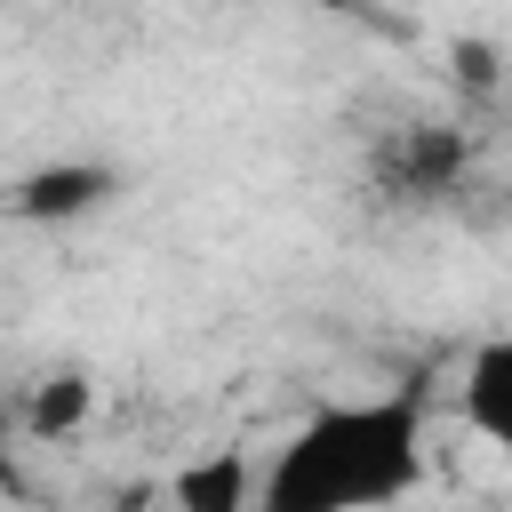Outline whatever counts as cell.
<instances>
[{"label":"cell","instance_id":"5","mask_svg":"<svg viewBox=\"0 0 512 512\" xmlns=\"http://www.w3.org/2000/svg\"><path fill=\"white\" fill-rule=\"evenodd\" d=\"M176 504H184V512H248V504H256V480H248L240 448H216L208 464H192V472L176 480Z\"/></svg>","mask_w":512,"mask_h":512},{"label":"cell","instance_id":"4","mask_svg":"<svg viewBox=\"0 0 512 512\" xmlns=\"http://www.w3.org/2000/svg\"><path fill=\"white\" fill-rule=\"evenodd\" d=\"M456 408L464 424L512 456V336H488L472 360H464V384H456Z\"/></svg>","mask_w":512,"mask_h":512},{"label":"cell","instance_id":"1","mask_svg":"<svg viewBox=\"0 0 512 512\" xmlns=\"http://www.w3.org/2000/svg\"><path fill=\"white\" fill-rule=\"evenodd\" d=\"M424 480V384L312 408L264 464L256 512H368Z\"/></svg>","mask_w":512,"mask_h":512},{"label":"cell","instance_id":"3","mask_svg":"<svg viewBox=\"0 0 512 512\" xmlns=\"http://www.w3.org/2000/svg\"><path fill=\"white\" fill-rule=\"evenodd\" d=\"M112 200H120V168L112 160H40L8 192L16 224H80V216H96Z\"/></svg>","mask_w":512,"mask_h":512},{"label":"cell","instance_id":"2","mask_svg":"<svg viewBox=\"0 0 512 512\" xmlns=\"http://www.w3.org/2000/svg\"><path fill=\"white\" fill-rule=\"evenodd\" d=\"M472 176V144L448 128V120H400L368 144V192L392 208V216H432L464 192Z\"/></svg>","mask_w":512,"mask_h":512},{"label":"cell","instance_id":"6","mask_svg":"<svg viewBox=\"0 0 512 512\" xmlns=\"http://www.w3.org/2000/svg\"><path fill=\"white\" fill-rule=\"evenodd\" d=\"M88 400H96V384H88L80 368H64V376H48V384L24 400V432H32V440H64V432L88 416Z\"/></svg>","mask_w":512,"mask_h":512}]
</instances>
